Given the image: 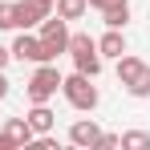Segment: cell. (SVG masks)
Instances as JSON below:
<instances>
[{
	"label": "cell",
	"mask_w": 150,
	"mask_h": 150,
	"mask_svg": "<svg viewBox=\"0 0 150 150\" xmlns=\"http://www.w3.org/2000/svg\"><path fill=\"white\" fill-rule=\"evenodd\" d=\"M61 93H65V101L73 105V110H98V101H101V93H98V85H93V77L89 73H69V77H61Z\"/></svg>",
	"instance_id": "1"
},
{
	"label": "cell",
	"mask_w": 150,
	"mask_h": 150,
	"mask_svg": "<svg viewBox=\"0 0 150 150\" xmlns=\"http://www.w3.org/2000/svg\"><path fill=\"white\" fill-rule=\"evenodd\" d=\"M65 53L73 57L77 73H89V77L101 73V53H98V41H93L89 33H69V49Z\"/></svg>",
	"instance_id": "2"
},
{
	"label": "cell",
	"mask_w": 150,
	"mask_h": 150,
	"mask_svg": "<svg viewBox=\"0 0 150 150\" xmlns=\"http://www.w3.org/2000/svg\"><path fill=\"white\" fill-rule=\"evenodd\" d=\"M37 37H41V45H45V53H49V61H57V57H61V53L69 49V21H61V16H45V21H41V33H37Z\"/></svg>",
	"instance_id": "3"
},
{
	"label": "cell",
	"mask_w": 150,
	"mask_h": 150,
	"mask_svg": "<svg viewBox=\"0 0 150 150\" xmlns=\"http://www.w3.org/2000/svg\"><path fill=\"white\" fill-rule=\"evenodd\" d=\"M25 89H28V98H33V101H49L53 93L61 89V73H57V65H53V61H41L37 73L28 77Z\"/></svg>",
	"instance_id": "4"
},
{
	"label": "cell",
	"mask_w": 150,
	"mask_h": 150,
	"mask_svg": "<svg viewBox=\"0 0 150 150\" xmlns=\"http://www.w3.org/2000/svg\"><path fill=\"white\" fill-rule=\"evenodd\" d=\"M12 57H16V61H33V65L49 61V53H45V45H41V37H33L28 28H21V37L12 41Z\"/></svg>",
	"instance_id": "5"
},
{
	"label": "cell",
	"mask_w": 150,
	"mask_h": 150,
	"mask_svg": "<svg viewBox=\"0 0 150 150\" xmlns=\"http://www.w3.org/2000/svg\"><path fill=\"white\" fill-rule=\"evenodd\" d=\"M25 122L33 126V134H53V126H57V118H53L49 101H33V110L25 114Z\"/></svg>",
	"instance_id": "6"
},
{
	"label": "cell",
	"mask_w": 150,
	"mask_h": 150,
	"mask_svg": "<svg viewBox=\"0 0 150 150\" xmlns=\"http://www.w3.org/2000/svg\"><path fill=\"white\" fill-rule=\"evenodd\" d=\"M98 138H101V130H98V122H93V118H89V122H85V118H81V122H73L69 126V142H73V146H98Z\"/></svg>",
	"instance_id": "7"
},
{
	"label": "cell",
	"mask_w": 150,
	"mask_h": 150,
	"mask_svg": "<svg viewBox=\"0 0 150 150\" xmlns=\"http://www.w3.org/2000/svg\"><path fill=\"white\" fill-rule=\"evenodd\" d=\"M12 8H16V28H37L49 16V8H41V4H33V0H21V4H12Z\"/></svg>",
	"instance_id": "8"
},
{
	"label": "cell",
	"mask_w": 150,
	"mask_h": 150,
	"mask_svg": "<svg viewBox=\"0 0 150 150\" xmlns=\"http://www.w3.org/2000/svg\"><path fill=\"white\" fill-rule=\"evenodd\" d=\"M98 53H101V57H114V61H118V57L126 53V37H122V28H105V37L98 41Z\"/></svg>",
	"instance_id": "9"
},
{
	"label": "cell",
	"mask_w": 150,
	"mask_h": 150,
	"mask_svg": "<svg viewBox=\"0 0 150 150\" xmlns=\"http://www.w3.org/2000/svg\"><path fill=\"white\" fill-rule=\"evenodd\" d=\"M101 21H105V28H126V21H130V0H118V4L101 8Z\"/></svg>",
	"instance_id": "10"
},
{
	"label": "cell",
	"mask_w": 150,
	"mask_h": 150,
	"mask_svg": "<svg viewBox=\"0 0 150 150\" xmlns=\"http://www.w3.org/2000/svg\"><path fill=\"white\" fill-rule=\"evenodd\" d=\"M4 134H8L16 146H28V142L37 138V134H33V126H28L25 118H8V122H4Z\"/></svg>",
	"instance_id": "11"
},
{
	"label": "cell",
	"mask_w": 150,
	"mask_h": 150,
	"mask_svg": "<svg viewBox=\"0 0 150 150\" xmlns=\"http://www.w3.org/2000/svg\"><path fill=\"white\" fill-rule=\"evenodd\" d=\"M53 8H57V16H61V21H81L89 4H85V0H57Z\"/></svg>",
	"instance_id": "12"
},
{
	"label": "cell",
	"mask_w": 150,
	"mask_h": 150,
	"mask_svg": "<svg viewBox=\"0 0 150 150\" xmlns=\"http://www.w3.org/2000/svg\"><path fill=\"white\" fill-rule=\"evenodd\" d=\"M138 69H142V61H138V57H130V53L118 57V81H122V85H130V81L138 77Z\"/></svg>",
	"instance_id": "13"
},
{
	"label": "cell",
	"mask_w": 150,
	"mask_h": 150,
	"mask_svg": "<svg viewBox=\"0 0 150 150\" xmlns=\"http://www.w3.org/2000/svg\"><path fill=\"white\" fill-rule=\"evenodd\" d=\"M126 93H130V98H150V65L138 69V77L126 85Z\"/></svg>",
	"instance_id": "14"
},
{
	"label": "cell",
	"mask_w": 150,
	"mask_h": 150,
	"mask_svg": "<svg viewBox=\"0 0 150 150\" xmlns=\"http://www.w3.org/2000/svg\"><path fill=\"white\" fill-rule=\"evenodd\" d=\"M118 146H122V150H146L150 146V134H146V130H130V134H122Z\"/></svg>",
	"instance_id": "15"
},
{
	"label": "cell",
	"mask_w": 150,
	"mask_h": 150,
	"mask_svg": "<svg viewBox=\"0 0 150 150\" xmlns=\"http://www.w3.org/2000/svg\"><path fill=\"white\" fill-rule=\"evenodd\" d=\"M0 28H16V8L12 4H0Z\"/></svg>",
	"instance_id": "16"
},
{
	"label": "cell",
	"mask_w": 150,
	"mask_h": 150,
	"mask_svg": "<svg viewBox=\"0 0 150 150\" xmlns=\"http://www.w3.org/2000/svg\"><path fill=\"white\" fill-rule=\"evenodd\" d=\"M118 142H122V134H101V138H98V150H114Z\"/></svg>",
	"instance_id": "17"
},
{
	"label": "cell",
	"mask_w": 150,
	"mask_h": 150,
	"mask_svg": "<svg viewBox=\"0 0 150 150\" xmlns=\"http://www.w3.org/2000/svg\"><path fill=\"white\" fill-rule=\"evenodd\" d=\"M89 8H110V4H118V0H85Z\"/></svg>",
	"instance_id": "18"
},
{
	"label": "cell",
	"mask_w": 150,
	"mask_h": 150,
	"mask_svg": "<svg viewBox=\"0 0 150 150\" xmlns=\"http://www.w3.org/2000/svg\"><path fill=\"white\" fill-rule=\"evenodd\" d=\"M8 98V77H4V69H0V101Z\"/></svg>",
	"instance_id": "19"
},
{
	"label": "cell",
	"mask_w": 150,
	"mask_h": 150,
	"mask_svg": "<svg viewBox=\"0 0 150 150\" xmlns=\"http://www.w3.org/2000/svg\"><path fill=\"white\" fill-rule=\"evenodd\" d=\"M8 61H12V49H4V45H0V69H4Z\"/></svg>",
	"instance_id": "20"
},
{
	"label": "cell",
	"mask_w": 150,
	"mask_h": 150,
	"mask_svg": "<svg viewBox=\"0 0 150 150\" xmlns=\"http://www.w3.org/2000/svg\"><path fill=\"white\" fill-rule=\"evenodd\" d=\"M8 146H16V142H12V138H8V134L0 130V150H8Z\"/></svg>",
	"instance_id": "21"
},
{
	"label": "cell",
	"mask_w": 150,
	"mask_h": 150,
	"mask_svg": "<svg viewBox=\"0 0 150 150\" xmlns=\"http://www.w3.org/2000/svg\"><path fill=\"white\" fill-rule=\"evenodd\" d=\"M33 4H41V8H49V12H53V4H57V0H33Z\"/></svg>",
	"instance_id": "22"
}]
</instances>
